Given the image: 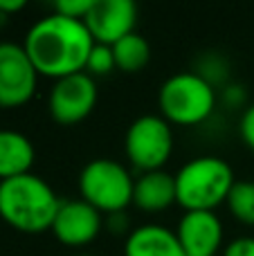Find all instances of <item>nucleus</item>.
Masks as SVG:
<instances>
[{
    "label": "nucleus",
    "instance_id": "nucleus-1",
    "mask_svg": "<svg viewBox=\"0 0 254 256\" xmlns=\"http://www.w3.org/2000/svg\"><path fill=\"white\" fill-rule=\"evenodd\" d=\"M22 48L38 76L58 81L63 76L86 72L94 38L90 36L84 20L66 18L52 12L30 27Z\"/></svg>",
    "mask_w": 254,
    "mask_h": 256
},
{
    "label": "nucleus",
    "instance_id": "nucleus-2",
    "mask_svg": "<svg viewBox=\"0 0 254 256\" xmlns=\"http://www.w3.org/2000/svg\"><path fill=\"white\" fill-rule=\"evenodd\" d=\"M61 198L40 176L25 173L0 182V218L22 234L52 230Z\"/></svg>",
    "mask_w": 254,
    "mask_h": 256
},
{
    "label": "nucleus",
    "instance_id": "nucleus-3",
    "mask_svg": "<svg viewBox=\"0 0 254 256\" xmlns=\"http://www.w3.org/2000/svg\"><path fill=\"white\" fill-rule=\"evenodd\" d=\"M236 184L234 168L216 155L189 160L176 173V202L184 212H216Z\"/></svg>",
    "mask_w": 254,
    "mask_h": 256
},
{
    "label": "nucleus",
    "instance_id": "nucleus-4",
    "mask_svg": "<svg viewBox=\"0 0 254 256\" xmlns=\"http://www.w3.org/2000/svg\"><path fill=\"white\" fill-rule=\"evenodd\" d=\"M218 94L216 88L194 70L176 72L158 92L160 115L171 126H198L205 124L216 110Z\"/></svg>",
    "mask_w": 254,
    "mask_h": 256
},
{
    "label": "nucleus",
    "instance_id": "nucleus-5",
    "mask_svg": "<svg viewBox=\"0 0 254 256\" xmlns=\"http://www.w3.org/2000/svg\"><path fill=\"white\" fill-rule=\"evenodd\" d=\"M135 178L117 160L99 158L88 162L79 173V196L99 214H124L133 204Z\"/></svg>",
    "mask_w": 254,
    "mask_h": 256
},
{
    "label": "nucleus",
    "instance_id": "nucleus-6",
    "mask_svg": "<svg viewBox=\"0 0 254 256\" xmlns=\"http://www.w3.org/2000/svg\"><path fill=\"white\" fill-rule=\"evenodd\" d=\"M128 162L140 173L162 171L174 153V130L162 115H142L128 126L124 137Z\"/></svg>",
    "mask_w": 254,
    "mask_h": 256
},
{
    "label": "nucleus",
    "instance_id": "nucleus-7",
    "mask_svg": "<svg viewBox=\"0 0 254 256\" xmlns=\"http://www.w3.org/2000/svg\"><path fill=\"white\" fill-rule=\"evenodd\" d=\"M97 106V81L88 72L54 81L48 94V110L56 124L76 126L88 120Z\"/></svg>",
    "mask_w": 254,
    "mask_h": 256
},
{
    "label": "nucleus",
    "instance_id": "nucleus-8",
    "mask_svg": "<svg viewBox=\"0 0 254 256\" xmlns=\"http://www.w3.org/2000/svg\"><path fill=\"white\" fill-rule=\"evenodd\" d=\"M38 72L32 66L25 48L18 43H0V108H20L36 92Z\"/></svg>",
    "mask_w": 254,
    "mask_h": 256
},
{
    "label": "nucleus",
    "instance_id": "nucleus-9",
    "mask_svg": "<svg viewBox=\"0 0 254 256\" xmlns=\"http://www.w3.org/2000/svg\"><path fill=\"white\" fill-rule=\"evenodd\" d=\"M104 216L84 200H61V207L52 222V234L68 248H86L102 234Z\"/></svg>",
    "mask_w": 254,
    "mask_h": 256
},
{
    "label": "nucleus",
    "instance_id": "nucleus-10",
    "mask_svg": "<svg viewBox=\"0 0 254 256\" xmlns=\"http://www.w3.org/2000/svg\"><path fill=\"white\" fill-rule=\"evenodd\" d=\"M84 22L94 43L112 48L117 40L135 32L138 4L133 0H94Z\"/></svg>",
    "mask_w": 254,
    "mask_h": 256
},
{
    "label": "nucleus",
    "instance_id": "nucleus-11",
    "mask_svg": "<svg viewBox=\"0 0 254 256\" xmlns=\"http://www.w3.org/2000/svg\"><path fill=\"white\" fill-rule=\"evenodd\" d=\"M187 256H216L223 248V222L216 212H184L176 227Z\"/></svg>",
    "mask_w": 254,
    "mask_h": 256
},
{
    "label": "nucleus",
    "instance_id": "nucleus-12",
    "mask_svg": "<svg viewBox=\"0 0 254 256\" xmlns=\"http://www.w3.org/2000/svg\"><path fill=\"white\" fill-rule=\"evenodd\" d=\"M124 256H187L178 234L164 225L146 222L128 232Z\"/></svg>",
    "mask_w": 254,
    "mask_h": 256
},
{
    "label": "nucleus",
    "instance_id": "nucleus-13",
    "mask_svg": "<svg viewBox=\"0 0 254 256\" xmlns=\"http://www.w3.org/2000/svg\"><path fill=\"white\" fill-rule=\"evenodd\" d=\"M176 202V176L162 171L140 173L133 186V204L140 212L158 214Z\"/></svg>",
    "mask_w": 254,
    "mask_h": 256
},
{
    "label": "nucleus",
    "instance_id": "nucleus-14",
    "mask_svg": "<svg viewBox=\"0 0 254 256\" xmlns=\"http://www.w3.org/2000/svg\"><path fill=\"white\" fill-rule=\"evenodd\" d=\"M36 148L27 135L18 130H0V182L32 173Z\"/></svg>",
    "mask_w": 254,
    "mask_h": 256
},
{
    "label": "nucleus",
    "instance_id": "nucleus-15",
    "mask_svg": "<svg viewBox=\"0 0 254 256\" xmlns=\"http://www.w3.org/2000/svg\"><path fill=\"white\" fill-rule=\"evenodd\" d=\"M112 54H115L117 70L126 72V74H135V72L144 70L151 61V45L144 36L133 32L112 45Z\"/></svg>",
    "mask_w": 254,
    "mask_h": 256
},
{
    "label": "nucleus",
    "instance_id": "nucleus-16",
    "mask_svg": "<svg viewBox=\"0 0 254 256\" xmlns=\"http://www.w3.org/2000/svg\"><path fill=\"white\" fill-rule=\"evenodd\" d=\"M228 209L238 222L254 227V182L236 180L228 196Z\"/></svg>",
    "mask_w": 254,
    "mask_h": 256
},
{
    "label": "nucleus",
    "instance_id": "nucleus-17",
    "mask_svg": "<svg viewBox=\"0 0 254 256\" xmlns=\"http://www.w3.org/2000/svg\"><path fill=\"white\" fill-rule=\"evenodd\" d=\"M112 70H117V63H115V54H112L110 45H102V43H94L92 52L88 56V63H86V72L90 76H106L110 74Z\"/></svg>",
    "mask_w": 254,
    "mask_h": 256
},
{
    "label": "nucleus",
    "instance_id": "nucleus-18",
    "mask_svg": "<svg viewBox=\"0 0 254 256\" xmlns=\"http://www.w3.org/2000/svg\"><path fill=\"white\" fill-rule=\"evenodd\" d=\"M196 74H200L205 81H210L212 86H223L228 81V63L220 54H205V56L198 61Z\"/></svg>",
    "mask_w": 254,
    "mask_h": 256
},
{
    "label": "nucleus",
    "instance_id": "nucleus-19",
    "mask_svg": "<svg viewBox=\"0 0 254 256\" xmlns=\"http://www.w3.org/2000/svg\"><path fill=\"white\" fill-rule=\"evenodd\" d=\"M92 2L94 0H58L54 4V14H61L66 18H74V20H86Z\"/></svg>",
    "mask_w": 254,
    "mask_h": 256
},
{
    "label": "nucleus",
    "instance_id": "nucleus-20",
    "mask_svg": "<svg viewBox=\"0 0 254 256\" xmlns=\"http://www.w3.org/2000/svg\"><path fill=\"white\" fill-rule=\"evenodd\" d=\"M238 135H241L243 144L250 150H254V104L243 110L241 122H238Z\"/></svg>",
    "mask_w": 254,
    "mask_h": 256
},
{
    "label": "nucleus",
    "instance_id": "nucleus-21",
    "mask_svg": "<svg viewBox=\"0 0 254 256\" xmlns=\"http://www.w3.org/2000/svg\"><path fill=\"white\" fill-rule=\"evenodd\" d=\"M246 99H248V92L241 84H230L223 88V104L228 108H243L246 106Z\"/></svg>",
    "mask_w": 254,
    "mask_h": 256
},
{
    "label": "nucleus",
    "instance_id": "nucleus-22",
    "mask_svg": "<svg viewBox=\"0 0 254 256\" xmlns=\"http://www.w3.org/2000/svg\"><path fill=\"white\" fill-rule=\"evenodd\" d=\"M223 256H254V238L252 236H241L232 243L225 245Z\"/></svg>",
    "mask_w": 254,
    "mask_h": 256
},
{
    "label": "nucleus",
    "instance_id": "nucleus-23",
    "mask_svg": "<svg viewBox=\"0 0 254 256\" xmlns=\"http://www.w3.org/2000/svg\"><path fill=\"white\" fill-rule=\"evenodd\" d=\"M126 227H128V220H126L124 214H112V216H108V230H112L115 234H124Z\"/></svg>",
    "mask_w": 254,
    "mask_h": 256
},
{
    "label": "nucleus",
    "instance_id": "nucleus-24",
    "mask_svg": "<svg viewBox=\"0 0 254 256\" xmlns=\"http://www.w3.org/2000/svg\"><path fill=\"white\" fill-rule=\"evenodd\" d=\"M22 7H25V0H0V14H2L4 18L20 12Z\"/></svg>",
    "mask_w": 254,
    "mask_h": 256
},
{
    "label": "nucleus",
    "instance_id": "nucleus-25",
    "mask_svg": "<svg viewBox=\"0 0 254 256\" xmlns=\"http://www.w3.org/2000/svg\"><path fill=\"white\" fill-rule=\"evenodd\" d=\"M79 256H94V254H79Z\"/></svg>",
    "mask_w": 254,
    "mask_h": 256
}]
</instances>
